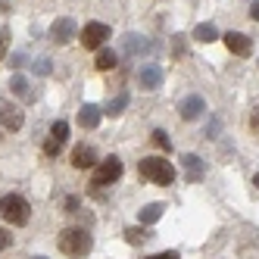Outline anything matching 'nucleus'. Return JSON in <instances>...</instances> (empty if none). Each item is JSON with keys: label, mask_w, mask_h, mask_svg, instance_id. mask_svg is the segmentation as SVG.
I'll use <instances>...</instances> for the list:
<instances>
[{"label": "nucleus", "mask_w": 259, "mask_h": 259, "mask_svg": "<svg viewBox=\"0 0 259 259\" xmlns=\"http://www.w3.org/2000/svg\"><path fill=\"white\" fill-rule=\"evenodd\" d=\"M122 50L128 53V57H144V53H150V50H153V44L147 41L144 34H125Z\"/></svg>", "instance_id": "obj_11"}, {"label": "nucleus", "mask_w": 259, "mask_h": 259, "mask_svg": "<svg viewBox=\"0 0 259 259\" xmlns=\"http://www.w3.org/2000/svg\"><path fill=\"white\" fill-rule=\"evenodd\" d=\"M78 38H81V44L88 50H100L109 41V25H103V22H88L84 31H78Z\"/></svg>", "instance_id": "obj_5"}, {"label": "nucleus", "mask_w": 259, "mask_h": 259, "mask_svg": "<svg viewBox=\"0 0 259 259\" xmlns=\"http://www.w3.org/2000/svg\"><path fill=\"white\" fill-rule=\"evenodd\" d=\"M10 91H13V94H19V97H31L28 78H25V75H19V72H16V75L10 78Z\"/></svg>", "instance_id": "obj_18"}, {"label": "nucleus", "mask_w": 259, "mask_h": 259, "mask_svg": "<svg viewBox=\"0 0 259 259\" xmlns=\"http://www.w3.org/2000/svg\"><path fill=\"white\" fill-rule=\"evenodd\" d=\"M31 69H34V75H50V72H53V63H50L47 57H38V60L31 63Z\"/></svg>", "instance_id": "obj_22"}, {"label": "nucleus", "mask_w": 259, "mask_h": 259, "mask_svg": "<svg viewBox=\"0 0 259 259\" xmlns=\"http://www.w3.org/2000/svg\"><path fill=\"white\" fill-rule=\"evenodd\" d=\"M125 106H128V94H119L116 100H109V106L103 109V113H106V116H122Z\"/></svg>", "instance_id": "obj_20"}, {"label": "nucleus", "mask_w": 259, "mask_h": 259, "mask_svg": "<svg viewBox=\"0 0 259 259\" xmlns=\"http://www.w3.org/2000/svg\"><path fill=\"white\" fill-rule=\"evenodd\" d=\"M144 259H178V253H175V250H162V253H156V256H144Z\"/></svg>", "instance_id": "obj_29"}, {"label": "nucleus", "mask_w": 259, "mask_h": 259, "mask_svg": "<svg viewBox=\"0 0 259 259\" xmlns=\"http://www.w3.org/2000/svg\"><path fill=\"white\" fill-rule=\"evenodd\" d=\"M150 141H153V144L159 147V150H165V153L172 150V141L165 138V132H159V128H156V132H150Z\"/></svg>", "instance_id": "obj_23"}, {"label": "nucleus", "mask_w": 259, "mask_h": 259, "mask_svg": "<svg viewBox=\"0 0 259 259\" xmlns=\"http://www.w3.org/2000/svg\"><path fill=\"white\" fill-rule=\"evenodd\" d=\"M22 122H25V116H22V109H19V106H16V103H7V100H0V125H4L7 132H19Z\"/></svg>", "instance_id": "obj_7"}, {"label": "nucleus", "mask_w": 259, "mask_h": 259, "mask_svg": "<svg viewBox=\"0 0 259 259\" xmlns=\"http://www.w3.org/2000/svg\"><path fill=\"white\" fill-rule=\"evenodd\" d=\"M181 169H184V178L188 181H203V175H206V165H203V159L197 153H184Z\"/></svg>", "instance_id": "obj_10"}, {"label": "nucleus", "mask_w": 259, "mask_h": 259, "mask_svg": "<svg viewBox=\"0 0 259 259\" xmlns=\"http://www.w3.org/2000/svg\"><path fill=\"white\" fill-rule=\"evenodd\" d=\"M94 66H97L100 72H106V69H116V53H113V50H106V47H100V50H97V60H94Z\"/></svg>", "instance_id": "obj_17"}, {"label": "nucleus", "mask_w": 259, "mask_h": 259, "mask_svg": "<svg viewBox=\"0 0 259 259\" xmlns=\"http://www.w3.org/2000/svg\"><path fill=\"white\" fill-rule=\"evenodd\" d=\"M60 150H63V144H60V141H53V138L44 141V153H47V156H60Z\"/></svg>", "instance_id": "obj_25"}, {"label": "nucleus", "mask_w": 259, "mask_h": 259, "mask_svg": "<svg viewBox=\"0 0 259 259\" xmlns=\"http://www.w3.org/2000/svg\"><path fill=\"white\" fill-rule=\"evenodd\" d=\"M194 38H197L200 44H212V41H219V28H215L212 22H200V25L194 28Z\"/></svg>", "instance_id": "obj_15"}, {"label": "nucleus", "mask_w": 259, "mask_h": 259, "mask_svg": "<svg viewBox=\"0 0 259 259\" xmlns=\"http://www.w3.org/2000/svg\"><path fill=\"white\" fill-rule=\"evenodd\" d=\"M250 19H256V22H259V0H256L253 7H250Z\"/></svg>", "instance_id": "obj_30"}, {"label": "nucleus", "mask_w": 259, "mask_h": 259, "mask_svg": "<svg viewBox=\"0 0 259 259\" xmlns=\"http://www.w3.org/2000/svg\"><path fill=\"white\" fill-rule=\"evenodd\" d=\"M250 132H259V106H253L250 113Z\"/></svg>", "instance_id": "obj_28"}, {"label": "nucleus", "mask_w": 259, "mask_h": 259, "mask_svg": "<svg viewBox=\"0 0 259 259\" xmlns=\"http://www.w3.org/2000/svg\"><path fill=\"white\" fill-rule=\"evenodd\" d=\"M50 138L60 141V144H66V138H69V122H63V119L53 122V125H50Z\"/></svg>", "instance_id": "obj_19"}, {"label": "nucleus", "mask_w": 259, "mask_h": 259, "mask_svg": "<svg viewBox=\"0 0 259 259\" xmlns=\"http://www.w3.org/2000/svg\"><path fill=\"white\" fill-rule=\"evenodd\" d=\"M72 165H75V169H94V165H97V153H94V147L78 144L75 150H72Z\"/></svg>", "instance_id": "obj_12"}, {"label": "nucleus", "mask_w": 259, "mask_h": 259, "mask_svg": "<svg viewBox=\"0 0 259 259\" xmlns=\"http://www.w3.org/2000/svg\"><path fill=\"white\" fill-rule=\"evenodd\" d=\"M203 109H206L203 97H200V94H191V97H184V100L178 103V116H181L184 122H194V119L203 116Z\"/></svg>", "instance_id": "obj_9"}, {"label": "nucleus", "mask_w": 259, "mask_h": 259, "mask_svg": "<svg viewBox=\"0 0 259 259\" xmlns=\"http://www.w3.org/2000/svg\"><path fill=\"white\" fill-rule=\"evenodd\" d=\"M138 169H141V175H144L147 181H153V184H172V181H175L172 162L162 159V156H144Z\"/></svg>", "instance_id": "obj_2"}, {"label": "nucleus", "mask_w": 259, "mask_h": 259, "mask_svg": "<svg viewBox=\"0 0 259 259\" xmlns=\"http://www.w3.org/2000/svg\"><path fill=\"white\" fill-rule=\"evenodd\" d=\"M119 178H122V159L109 156V159H103V162L94 165L91 184H94V188H106V184H113V181H119Z\"/></svg>", "instance_id": "obj_4"}, {"label": "nucleus", "mask_w": 259, "mask_h": 259, "mask_svg": "<svg viewBox=\"0 0 259 259\" xmlns=\"http://www.w3.org/2000/svg\"><path fill=\"white\" fill-rule=\"evenodd\" d=\"M0 215H4L10 225H25L28 215H31V209H28L25 197H19V194H7V197H0Z\"/></svg>", "instance_id": "obj_3"}, {"label": "nucleus", "mask_w": 259, "mask_h": 259, "mask_svg": "<svg viewBox=\"0 0 259 259\" xmlns=\"http://www.w3.org/2000/svg\"><path fill=\"white\" fill-rule=\"evenodd\" d=\"M222 41H225V47L234 53V57H250L253 53V41L244 31H228V34H222Z\"/></svg>", "instance_id": "obj_8"}, {"label": "nucleus", "mask_w": 259, "mask_h": 259, "mask_svg": "<svg viewBox=\"0 0 259 259\" xmlns=\"http://www.w3.org/2000/svg\"><path fill=\"white\" fill-rule=\"evenodd\" d=\"M7 47H10V34H7V31H0V60L7 57Z\"/></svg>", "instance_id": "obj_27"}, {"label": "nucleus", "mask_w": 259, "mask_h": 259, "mask_svg": "<svg viewBox=\"0 0 259 259\" xmlns=\"http://www.w3.org/2000/svg\"><path fill=\"white\" fill-rule=\"evenodd\" d=\"M75 34H78V25H75L72 16H63V19H57V22L50 25V41L53 44H69Z\"/></svg>", "instance_id": "obj_6"}, {"label": "nucleus", "mask_w": 259, "mask_h": 259, "mask_svg": "<svg viewBox=\"0 0 259 259\" xmlns=\"http://www.w3.org/2000/svg\"><path fill=\"white\" fill-rule=\"evenodd\" d=\"M10 244H13V234H10L7 228H0V250H7Z\"/></svg>", "instance_id": "obj_26"}, {"label": "nucleus", "mask_w": 259, "mask_h": 259, "mask_svg": "<svg viewBox=\"0 0 259 259\" xmlns=\"http://www.w3.org/2000/svg\"><path fill=\"white\" fill-rule=\"evenodd\" d=\"M162 203H147V206L141 209V222L144 225H153V222H159V215H162Z\"/></svg>", "instance_id": "obj_16"}, {"label": "nucleus", "mask_w": 259, "mask_h": 259, "mask_svg": "<svg viewBox=\"0 0 259 259\" xmlns=\"http://www.w3.org/2000/svg\"><path fill=\"white\" fill-rule=\"evenodd\" d=\"M31 259H47V256H31Z\"/></svg>", "instance_id": "obj_31"}, {"label": "nucleus", "mask_w": 259, "mask_h": 259, "mask_svg": "<svg viewBox=\"0 0 259 259\" xmlns=\"http://www.w3.org/2000/svg\"><path fill=\"white\" fill-rule=\"evenodd\" d=\"M147 237H150V234H147L144 228H128V231H125V240H128V244H135V247H138V244H144Z\"/></svg>", "instance_id": "obj_21"}, {"label": "nucleus", "mask_w": 259, "mask_h": 259, "mask_svg": "<svg viewBox=\"0 0 259 259\" xmlns=\"http://www.w3.org/2000/svg\"><path fill=\"white\" fill-rule=\"evenodd\" d=\"M138 84H141L144 91H156V88L162 84V69H159V66H144V69L138 72Z\"/></svg>", "instance_id": "obj_13"}, {"label": "nucleus", "mask_w": 259, "mask_h": 259, "mask_svg": "<svg viewBox=\"0 0 259 259\" xmlns=\"http://www.w3.org/2000/svg\"><path fill=\"white\" fill-rule=\"evenodd\" d=\"M184 53H188V44H184L181 34H175V38H172V57H175V60H181Z\"/></svg>", "instance_id": "obj_24"}, {"label": "nucleus", "mask_w": 259, "mask_h": 259, "mask_svg": "<svg viewBox=\"0 0 259 259\" xmlns=\"http://www.w3.org/2000/svg\"><path fill=\"white\" fill-rule=\"evenodd\" d=\"M100 116H103L100 106L84 103V106L78 109V125H81V128H97V125H100Z\"/></svg>", "instance_id": "obj_14"}, {"label": "nucleus", "mask_w": 259, "mask_h": 259, "mask_svg": "<svg viewBox=\"0 0 259 259\" xmlns=\"http://www.w3.org/2000/svg\"><path fill=\"white\" fill-rule=\"evenodd\" d=\"M57 244H60V250H63L66 256L81 259V256L91 253V247H94V237H91L84 228H66V231H60Z\"/></svg>", "instance_id": "obj_1"}]
</instances>
